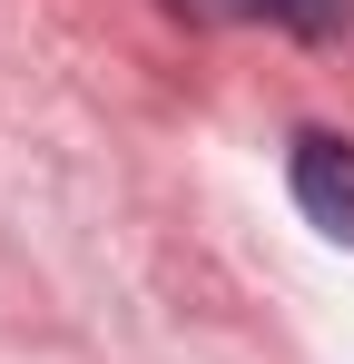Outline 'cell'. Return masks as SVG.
<instances>
[{
    "label": "cell",
    "instance_id": "2",
    "mask_svg": "<svg viewBox=\"0 0 354 364\" xmlns=\"http://www.w3.org/2000/svg\"><path fill=\"white\" fill-rule=\"evenodd\" d=\"M256 20H286L295 40H335V30L354 20V0H266Z\"/></svg>",
    "mask_w": 354,
    "mask_h": 364
},
{
    "label": "cell",
    "instance_id": "1",
    "mask_svg": "<svg viewBox=\"0 0 354 364\" xmlns=\"http://www.w3.org/2000/svg\"><path fill=\"white\" fill-rule=\"evenodd\" d=\"M286 178H295V207H305L335 246H354V148L335 128H305V138H295Z\"/></svg>",
    "mask_w": 354,
    "mask_h": 364
}]
</instances>
